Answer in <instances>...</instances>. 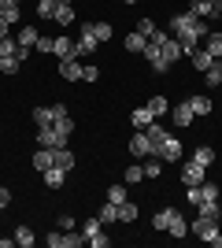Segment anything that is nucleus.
I'll list each match as a JSON object with an SVG mask.
<instances>
[{
  "mask_svg": "<svg viewBox=\"0 0 222 248\" xmlns=\"http://www.w3.org/2000/svg\"><path fill=\"white\" fill-rule=\"evenodd\" d=\"M89 30H93V37H96L100 45L111 41V22H89Z\"/></svg>",
  "mask_w": 222,
  "mask_h": 248,
  "instance_id": "obj_32",
  "label": "nucleus"
},
{
  "mask_svg": "<svg viewBox=\"0 0 222 248\" xmlns=\"http://www.w3.org/2000/svg\"><path fill=\"white\" fill-rule=\"evenodd\" d=\"M189 60H192V67H196V71H207V67H211V63H215V56H211V52H207V48H204V45H196V48H192L189 52Z\"/></svg>",
  "mask_w": 222,
  "mask_h": 248,
  "instance_id": "obj_13",
  "label": "nucleus"
},
{
  "mask_svg": "<svg viewBox=\"0 0 222 248\" xmlns=\"http://www.w3.org/2000/svg\"><path fill=\"white\" fill-rule=\"evenodd\" d=\"M122 182H126V186H141V182H145V167H130L126 174H122Z\"/></svg>",
  "mask_w": 222,
  "mask_h": 248,
  "instance_id": "obj_37",
  "label": "nucleus"
},
{
  "mask_svg": "<svg viewBox=\"0 0 222 248\" xmlns=\"http://www.w3.org/2000/svg\"><path fill=\"white\" fill-rule=\"evenodd\" d=\"M148 111L156 115V119H163V115L170 111V104H167V96H148V104H145Z\"/></svg>",
  "mask_w": 222,
  "mask_h": 248,
  "instance_id": "obj_24",
  "label": "nucleus"
},
{
  "mask_svg": "<svg viewBox=\"0 0 222 248\" xmlns=\"http://www.w3.org/2000/svg\"><path fill=\"white\" fill-rule=\"evenodd\" d=\"M145 134H148V141H152V152H156V148H159V145H163V141L170 137V134H167V130H163L159 123H148V126H145Z\"/></svg>",
  "mask_w": 222,
  "mask_h": 248,
  "instance_id": "obj_19",
  "label": "nucleus"
},
{
  "mask_svg": "<svg viewBox=\"0 0 222 248\" xmlns=\"http://www.w3.org/2000/svg\"><path fill=\"white\" fill-rule=\"evenodd\" d=\"M141 167H145V178H159L163 174V159H159V155H148Z\"/></svg>",
  "mask_w": 222,
  "mask_h": 248,
  "instance_id": "obj_29",
  "label": "nucleus"
},
{
  "mask_svg": "<svg viewBox=\"0 0 222 248\" xmlns=\"http://www.w3.org/2000/svg\"><path fill=\"white\" fill-rule=\"evenodd\" d=\"M130 152H133V155H137V159H148V155H152V141H148V134H145V130H137V134H133V137H130Z\"/></svg>",
  "mask_w": 222,
  "mask_h": 248,
  "instance_id": "obj_8",
  "label": "nucleus"
},
{
  "mask_svg": "<svg viewBox=\"0 0 222 248\" xmlns=\"http://www.w3.org/2000/svg\"><path fill=\"white\" fill-rule=\"evenodd\" d=\"M11 237H15V245H19V248H30L33 241H37V237H33V230H30V226H19L15 233H11Z\"/></svg>",
  "mask_w": 222,
  "mask_h": 248,
  "instance_id": "obj_30",
  "label": "nucleus"
},
{
  "mask_svg": "<svg viewBox=\"0 0 222 248\" xmlns=\"http://www.w3.org/2000/svg\"><path fill=\"white\" fill-rule=\"evenodd\" d=\"M219 63H222V60H219Z\"/></svg>",
  "mask_w": 222,
  "mask_h": 248,
  "instance_id": "obj_61",
  "label": "nucleus"
},
{
  "mask_svg": "<svg viewBox=\"0 0 222 248\" xmlns=\"http://www.w3.org/2000/svg\"><path fill=\"white\" fill-rule=\"evenodd\" d=\"M211 4H215V15H222V0H211Z\"/></svg>",
  "mask_w": 222,
  "mask_h": 248,
  "instance_id": "obj_54",
  "label": "nucleus"
},
{
  "mask_svg": "<svg viewBox=\"0 0 222 248\" xmlns=\"http://www.w3.org/2000/svg\"><path fill=\"white\" fill-rule=\"evenodd\" d=\"M167 233H170V237H185V233H189V222H185V215H181L178 207H170V222H167Z\"/></svg>",
  "mask_w": 222,
  "mask_h": 248,
  "instance_id": "obj_10",
  "label": "nucleus"
},
{
  "mask_svg": "<svg viewBox=\"0 0 222 248\" xmlns=\"http://www.w3.org/2000/svg\"><path fill=\"white\" fill-rule=\"evenodd\" d=\"M56 4H71V0H56Z\"/></svg>",
  "mask_w": 222,
  "mask_h": 248,
  "instance_id": "obj_57",
  "label": "nucleus"
},
{
  "mask_svg": "<svg viewBox=\"0 0 222 248\" xmlns=\"http://www.w3.org/2000/svg\"><path fill=\"white\" fill-rule=\"evenodd\" d=\"M52 41H56V37H44V33H41V37H37V45H33V48L41 52V56H52Z\"/></svg>",
  "mask_w": 222,
  "mask_h": 248,
  "instance_id": "obj_45",
  "label": "nucleus"
},
{
  "mask_svg": "<svg viewBox=\"0 0 222 248\" xmlns=\"http://www.w3.org/2000/svg\"><path fill=\"white\" fill-rule=\"evenodd\" d=\"M122 45H126V52H145L148 37H145V33H137V30H133V33H126V41H122Z\"/></svg>",
  "mask_w": 222,
  "mask_h": 248,
  "instance_id": "obj_25",
  "label": "nucleus"
},
{
  "mask_svg": "<svg viewBox=\"0 0 222 248\" xmlns=\"http://www.w3.org/2000/svg\"><path fill=\"white\" fill-rule=\"evenodd\" d=\"M204 82H207V85H215V89H219V85H222V63H219V60H215L211 67L204 71Z\"/></svg>",
  "mask_w": 222,
  "mask_h": 248,
  "instance_id": "obj_31",
  "label": "nucleus"
},
{
  "mask_svg": "<svg viewBox=\"0 0 222 248\" xmlns=\"http://www.w3.org/2000/svg\"><path fill=\"white\" fill-rule=\"evenodd\" d=\"M89 245H93V248H107V245H111V233H104V230H100L96 237H89Z\"/></svg>",
  "mask_w": 222,
  "mask_h": 248,
  "instance_id": "obj_46",
  "label": "nucleus"
},
{
  "mask_svg": "<svg viewBox=\"0 0 222 248\" xmlns=\"http://www.w3.org/2000/svg\"><path fill=\"white\" fill-rule=\"evenodd\" d=\"M100 230H104V226H100V218H85V222H82V233H85V237H96V233H100Z\"/></svg>",
  "mask_w": 222,
  "mask_h": 248,
  "instance_id": "obj_42",
  "label": "nucleus"
},
{
  "mask_svg": "<svg viewBox=\"0 0 222 248\" xmlns=\"http://www.w3.org/2000/svg\"><path fill=\"white\" fill-rule=\"evenodd\" d=\"M59 119H67V108L63 104H52V123H59Z\"/></svg>",
  "mask_w": 222,
  "mask_h": 248,
  "instance_id": "obj_50",
  "label": "nucleus"
},
{
  "mask_svg": "<svg viewBox=\"0 0 222 248\" xmlns=\"http://www.w3.org/2000/svg\"><path fill=\"white\" fill-rule=\"evenodd\" d=\"M44 245H48V248H63V230H59V233H48Z\"/></svg>",
  "mask_w": 222,
  "mask_h": 248,
  "instance_id": "obj_49",
  "label": "nucleus"
},
{
  "mask_svg": "<svg viewBox=\"0 0 222 248\" xmlns=\"http://www.w3.org/2000/svg\"><path fill=\"white\" fill-rule=\"evenodd\" d=\"M192 119H196V115H192V108H189L185 100H181V104H174V126H178V130L192 126Z\"/></svg>",
  "mask_w": 222,
  "mask_h": 248,
  "instance_id": "obj_14",
  "label": "nucleus"
},
{
  "mask_svg": "<svg viewBox=\"0 0 222 248\" xmlns=\"http://www.w3.org/2000/svg\"><path fill=\"white\" fill-rule=\"evenodd\" d=\"M41 178H44V186H48V189H59L67 182V170H63V167H48Z\"/></svg>",
  "mask_w": 222,
  "mask_h": 248,
  "instance_id": "obj_18",
  "label": "nucleus"
},
{
  "mask_svg": "<svg viewBox=\"0 0 222 248\" xmlns=\"http://www.w3.org/2000/svg\"><path fill=\"white\" fill-rule=\"evenodd\" d=\"M96 218H100V226H111V222H118V204H111V200H107V204L96 211Z\"/></svg>",
  "mask_w": 222,
  "mask_h": 248,
  "instance_id": "obj_23",
  "label": "nucleus"
},
{
  "mask_svg": "<svg viewBox=\"0 0 222 248\" xmlns=\"http://www.w3.org/2000/svg\"><path fill=\"white\" fill-rule=\"evenodd\" d=\"M8 204H11V189L0 186V207H8Z\"/></svg>",
  "mask_w": 222,
  "mask_h": 248,
  "instance_id": "obj_52",
  "label": "nucleus"
},
{
  "mask_svg": "<svg viewBox=\"0 0 222 248\" xmlns=\"http://www.w3.org/2000/svg\"><path fill=\"white\" fill-rule=\"evenodd\" d=\"M52 126H56V130H59L63 137H71V134H74V119H59V123H52Z\"/></svg>",
  "mask_w": 222,
  "mask_h": 248,
  "instance_id": "obj_47",
  "label": "nucleus"
},
{
  "mask_svg": "<svg viewBox=\"0 0 222 248\" xmlns=\"http://www.w3.org/2000/svg\"><path fill=\"white\" fill-rule=\"evenodd\" d=\"M56 8H59L56 0H37V15H41V19H52V15H56Z\"/></svg>",
  "mask_w": 222,
  "mask_h": 248,
  "instance_id": "obj_41",
  "label": "nucleus"
},
{
  "mask_svg": "<svg viewBox=\"0 0 222 248\" xmlns=\"http://www.w3.org/2000/svg\"><path fill=\"white\" fill-rule=\"evenodd\" d=\"M189 233H196L200 241H207V245L222 248V233H219V222H215V218H204V215H196V218L189 222Z\"/></svg>",
  "mask_w": 222,
  "mask_h": 248,
  "instance_id": "obj_1",
  "label": "nucleus"
},
{
  "mask_svg": "<svg viewBox=\"0 0 222 248\" xmlns=\"http://www.w3.org/2000/svg\"><path fill=\"white\" fill-rule=\"evenodd\" d=\"M196 207H200V215H204V218H215V222L222 218V207H219V200H207V204H196Z\"/></svg>",
  "mask_w": 222,
  "mask_h": 248,
  "instance_id": "obj_35",
  "label": "nucleus"
},
{
  "mask_svg": "<svg viewBox=\"0 0 222 248\" xmlns=\"http://www.w3.org/2000/svg\"><path fill=\"white\" fill-rule=\"evenodd\" d=\"M4 8H8V0H0V11H4Z\"/></svg>",
  "mask_w": 222,
  "mask_h": 248,
  "instance_id": "obj_55",
  "label": "nucleus"
},
{
  "mask_svg": "<svg viewBox=\"0 0 222 248\" xmlns=\"http://www.w3.org/2000/svg\"><path fill=\"white\" fill-rule=\"evenodd\" d=\"M192 159H196L200 167H211V163H215V148H207V145L192 148Z\"/></svg>",
  "mask_w": 222,
  "mask_h": 248,
  "instance_id": "obj_28",
  "label": "nucleus"
},
{
  "mask_svg": "<svg viewBox=\"0 0 222 248\" xmlns=\"http://www.w3.org/2000/svg\"><path fill=\"white\" fill-rule=\"evenodd\" d=\"M207 200H219V182H207V178H204L200 186L189 189V204L196 207V204H207Z\"/></svg>",
  "mask_w": 222,
  "mask_h": 248,
  "instance_id": "obj_2",
  "label": "nucleus"
},
{
  "mask_svg": "<svg viewBox=\"0 0 222 248\" xmlns=\"http://www.w3.org/2000/svg\"><path fill=\"white\" fill-rule=\"evenodd\" d=\"M59 78L63 82H82V60H59Z\"/></svg>",
  "mask_w": 222,
  "mask_h": 248,
  "instance_id": "obj_11",
  "label": "nucleus"
},
{
  "mask_svg": "<svg viewBox=\"0 0 222 248\" xmlns=\"http://www.w3.org/2000/svg\"><path fill=\"white\" fill-rule=\"evenodd\" d=\"M196 15H192V11H181V15H170V33H181V30H192V26H196Z\"/></svg>",
  "mask_w": 222,
  "mask_h": 248,
  "instance_id": "obj_12",
  "label": "nucleus"
},
{
  "mask_svg": "<svg viewBox=\"0 0 222 248\" xmlns=\"http://www.w3.org/2000/svg\"><path fill=\"white\" fill-rule=\"evenodd\" d=\"M85 233H78V230H63V248H82L85 245Z\"/></svg>",
  "mask_w": 222,
  "mask_h": 248,
  "instance_id": "obj_33",
  "label": "nucleus"
},
{
  "mask_svg": "<svg viewBox=\"0 0 222 248\" xmlns=\"http://www.w3.org/2000/svg\"><path fill=\"white\" fill-rule=\"evenodd\" d=\"M30 163H33V170H41V174H44V170L52 167V148H37Z\"/></svg>",
  "mask_w": 222,
  "mask_h": 248,
  "instance_id": "obj_20",
  "label": "nucleus"
},
{
  "mask_svg": "<svg viewBox=\"0 0 222 248\" xmlns=\"http://www.w3.org/2000/svg\"><path fill=\"white\" fill-rule=\"evenodd\" d=\"M137 215H141L137 204H130V200H122V204H118V222H133Z\"/></svg>",
  "mask_w": 222,
  "mask_h": 248,
  "instance_id": "obj_26",
  "label": "nucleus"
},
{
  "mask_svg": "<svg viewBox=\"0 0 222 248\" xmlns=\"http://www.w3.org/2000/svg\"><path fill=\"white\" fill-rule=\"evenodd\" d=\"M52 167L71 170V167H74V152H71V148H52Z\"/></svg>",
  "mask_w": 222,
  "mask_h": 248,
  "instance_id": "obj_21",
  "label": "nucleus"
},
{
  "mask_svg": "<svg viewBox=\"0 0 222 248\" xmlns=\"http://www.w3.org/2000/svg\"><path fill=\"white\" fill-rule=\"evenodd\" d=\"M189 11L196 15V19H219V15H215V4H211V0H189Z\"/></svg>",
  "mask_w": 222,
  "mask_h": 248,
  "instance_id": "obj_15",
  "label": "nucleus"
},
{
  "mask_svg": "<svg viewBox=\"0 0 222 248\" xmlns=\"http://www.w3.org/2000/svg\"><path fill=\"white\" fill-rule=\"evenodd\" d=\"M100 78V67H93V63H82V82H96Z\"/></svg>",
  "mask_w": 222,
  "mask_h": 248,
  "instance_id": "obj_44",
  "label": "nucleus"
},
{
  "mask_svg": "<svg viewBox=\"0 0 222 248\" xmlns=\"http://www.w3.org/2000/svg\"><path fill=\"white\" fill-rule=\"evenodd\" d=\"M0 19L8 22V26H19V19H22V8H19V4H11V8H4V11H0Z\"/></svg>",
  "mask_w": 222,
  "mask_h": 248,
  "instance_id": "obj_38",
  "label": "nucleus"
},
{
  "mask_svg": "<svg viewBox=\"0 0 222 248\" xmlns=\"http://www.w3.org/2000/svg\"><path fill=\"white\" fill-rule=\"evenodd\" d=\"M137 33H145V37H152V33H156V22H152V19H141V22H137Z\"/></svg>",
  "mask_w": 222,
  "mask_h": 248,
  "instance_id": "obj_48",
  "label": "nucleus"
},
{
  "mask_svg": "<svg viewBox=\"0 0 222 248\" xmlns=\"http://www.w3.org/2000/svg\"><path fill=\"white\" fill-rule=\"evenodd\" d=\"M0 215H4V207H0Z\"/></svg>",
  "mask_w": 222,
  "mask_h": 248,
  "instance_id": "obj_59",
  "label": "nucleus"
},
{
  "mask_svg": "<svg viewBox=\"0 0 222 248\" xmlns=\"http://www.w3.org/2000/svg\"><path fill=\"white\" fill-rule=\"evenodd\" d=\"M204 48L211 52L215 60H222V30H207V37H204Z\"/></svg>",
  "mask_w": 222,
  "mask_h": 248,
  "instance_id": "obj_17",
  "label": "nucleus"
},
{
  "mask_svg": "<svg viewBox=\"0 0 222 248\" xmlns=\"http://www.w3.org/2000/svg\"><path fill=\"white\" fill-rule=\"evenodd\" d=\"M52 56L56 60H82V56H78V45H74L71 37H56L52 41Z\"/></svg>",
  "mask_w": 222,
  "mask_h": 248,
  "instance_id": "obj_6",
  "label": "nucleus"
},
{
  "mask_svg": "<svg viewBox=\"0 0 222 248\" xmlns=\"http://www.w3.org/2000/svg\"><path fill=\"white\" fill-rule=\"evenodd\" d=\"M11 4H22V0H8V8H11Z\"/></svg>",
  "mask_w": 222,
  "mask_h": 248,
  "instance_id": "obj_56",
  "label": "nucleus"
},
{
  "mask_svg": "<svg viewBox=\"0 0 222 248\" xmlns=\"http://www.w3.org/2000/svg\"><path fill=\"white\" fill-rule=\"evenodd\" d=\"M37 148H67V137L56 126H41L37 130Z\"/></svg>",
  "mask_w": 222,
  "mask_h": 248,
  "instance_id": "obj_3",
  "label": "nucleus"
},
{
  "mask_svg": "<svg viewBox=\"0 0 222 248\" xmlns=\"http://www.w3.org/2000/svg\"><path fill=\"white\" fill-rule=\"evenodd\" d=\"M152 155H159L163 163H178V159H181V145L174 141V137H167V141H163V145H159Z\"/></svg>",
  "mask_w": 222,
  "mask_h": 248,
  "instance_id": "obj_9",
  "label": "nucleus"
},
{
  "mask_svg": "<svg viewBox=\"0 0 222 248\" xmlns=\"http://www.w3.org/2000/svg\"><path fill=\"white\" fill-rule=\"evenodd\" d=\"M167 222H170V207H163V211L152 215V226H156V230H167Z\"/></svg>",
  "mask_w": 222,
  "mask_h": 248,
  "instance_id": "obj_43",
  "label": "nucleus"
},
{
  "mask_svg": "<svg viewBox=\"0 0 222 248\" xmlns=\"http://www.w3.org/2000/svg\"><path fill=\"white\" fill-rule=\"evenodd\" d=\"M141 56H145V60L152 63V71H156V74H167V71H170V63L163 60V52H159V45H156V41H148Z\"/></svg>",
  "mask_w": 222,
  "mask_h": 248,
  "instance_id": "obj_5",
  "label": "nucleus"
},
{
  "mask_svg": "<svg viewBox=\"0 0 222 248\" xmlns=\"http://www.w3.org/2000/svg\"><path fill=\"white\" fill-rule=\"evenodd\" d=\"M33 123H37V130L52 126V108H33Z\"/></svg>",
  "mask_w": 222,
  "mask_h": 248,
  "instance_id": "obj_40",
  "label": "nucleus"
},
{
  "mask_svg": "<svg viewBox=\"0 0 222 248\" xmlns=\"http://www.w3.org/2000/svg\"><path fill=\"white\" fill-rule=\"evenodd\" d=\"M37 37H41V33L33 30V26H22V30H19V45H22V48H33V45H37Z\"/></svg>",
  "mask_w": 222,
  "mask_h": 248,
  "instance_id": "obj_34",
  "label": "nucleus"
},
{
  "mask_svg": "<svg viewBox=\"0 0 222 248\" xmlns=\"http://www.w3.org/2000/svg\"><path fill=\"white\" fill-rule=\"evenodd\" d=\"M204 178H207V167H200V163H196V159H189V163L181 167V182H185V189L200 186Z\"/></svg>",
  "mask_w": 222,
  "mask_h": 248,
  "instance_id": "obj_4",
  "label": "nucleus"
},
{
  "mask_svg": "<svg viewBox=\"0 0 222 248\" xmlns=\"http://www.w3.org/2000/svg\"><path fill=\"white\" fill-rule=\"evenodd\" d=\"M130 123L137 126V130H145L148 123H156V115L148 111V108H133V111H130Z\"/></svg>",
  "mask_w": 222,
  "mask_h": 248,
  "instance_id": "obj_22",
  "label": "nucleus"
},
{
  "mask_svg": "<svg viewBox=\"0 0 222 248\" xmlns=\"http://www.w3.org/2000/svg\"><path fill=\"white\" fill-rule=\"evenodd\" d=\"M122 4H133V0H122Z\"/></svg>",
  "mask_w": 222,
  "mask_h": 248,
  "instance_id": "obj_58",
  "label": "nucleus"
},
{
  "mask_svg": "<svg viewBox=\"0 0 222 248\" xmlns=\"http://www.w3.org/2000/svg\"><path fill=\"white\" fill-rule=\"evenodd\" d=\"M52 19H56V26H71V22H74V8H71V4H59Z\"/></svg>",
  "mask_w": 222,
  "mask_h": 248,
  "instance_id": "obj_27",
  "label": "nucleus"
},
{
  "mask_svg": "<svg viewBox=\"0 0 222 248\" xmlns=\"http://www.w3.org/2000/svg\"><path fill=\"white\" fill-rule=\"evenodd\" d=\"M78 56H93L96 48H100V41L93 37V30H89V22H82V33H78Z\"/></svg>",
  "mask_w": 222,
  "mask_h": 248,
  "instance_id": "obj_7",
  "label": "nucleus"
},
{
  "mask_svg": "<svg viewBox=\"0 0 222 248\" xmlns=\"http://www.w3.org/2000/svg\"><path fill=\"white\" fill-rule=\"evenodd\" d=\"M219 89H222V85H219Z\"/></svg>",
  "mask_w": 222,
  "mask_h": 248,
  "instance_id": "obj_60",
  "label": "nucleus"
},
{
  "mask_svg": "<svg viewBox=\"0 0 222 248\" xmlns=\"http://www.w3.org/2000/svg\"><path fill=\"white\" fill-rule=\"evenodd\" d=\"M59 230H74V215H59Z\"/></svg>",
  "mask_w": 222,
  "mask_h": 248,
  "instance_id": "obj_51",
  "label": "nucleus"
},
{
  "mask_svg": "<svg viewBox=\"0 0 222 248\" xmlns=\"http://www.w3.org/2000/svg\"><path fill=\"white\" fill-rule=\"evenodd\" d=\"M107 200H111V204H122V200H126V182H115V186H107Z\"/></svg>",
  "mask_w": 222,
  "mask_h": 248,
  "instance_id": "obj_36",
  "label": "nucleus"
},
{
  "mask_svg": "<svg viewBox=\"0 0 222 248\" xmlns=\"http://www.w3.org/2000/svg\"><path fill=\"white\" fill-rule=\"evenodd\" d=\"M8 33H11V26H8L4 19H0V37H8Z\"/></svg>",
  "mask_w": 222,
  "mask_h": 248,
  "instance_id": "obj_53",
  "label": "nucleus"
},
{
  "mask_svg": "<svg viewBox=\"0 0 222 248\" xmlns=\"http://www.w3.org/2000/svg\"><path fill=\"white\" fill-rule=\"evenodd\" d=\"M22 60H15V56H0V74H19Z\"/></svg>",
  "mask_w": 222,
  "mask_h": 248,
  "instance_id": "obj_39",
  "label": "nucleus"
},
{
  "mask_svg": "<svg viewBox=\"0 0 222 248\" xmlns=\"http://www.w3.org/2000/svg\"><path fill=\"white\" fill-rule=\"evenodd\" d=\"M192 108V115H196V119H200V115H211V96H204V93H196V96H189V100H185Z\"/></svg>",
  "mask_w": 222,
  "mask_h": 248,
  "instance_id": "obj_16",
  "label": "nucleus"
}]
</instances>
